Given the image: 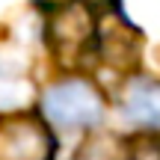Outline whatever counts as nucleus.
Here are the masks:
<instances>
[{"label": "nucleus", "mask_w": 160, "mask_h": 160, "mask_svg": "<svg viewBox=\"0 0 160 160\" xmlns=\"http://www.w3.org/2000/svg\"><path fill=\"white\" fill-rule=\"evenodd\" d=\"M42 113L48 125L57 128H92L104 116V101L98 89L86 80H62L53 83L42 98Z\"/></svg>", "instance_id": "obj_1"}, {"label": "nucleus", "mask_w": 160, "mask_h": 160, "mask_svg": "<svg viewBox=\"0 0 160 160\" xmlns=\"http://www.w3.org/2000/svg\"><path fill=\"white\" fill-rule=\"evenodd\" d=\"M122 110L142 128H160V80H133L122 98Z\"/></svg>", "instance_id": "obj_3"}, {"label": "nucleus", "mask_w": 160, "mask_h": 160, "mask_svg": "<svg viewBox=\"0 0 160 160\" xmlns=\"http://www.w3.org/2000/svg\"><path fill=\"white\" fill-rule=\"evenodd\" d=\"M89 9L95 12H113V15H122V0H83Z\"/></svg>", "instance_id": "obj_5"}, {"label": "nucleus", "mask_w": 160, "mask_h": 160, "mask_svg": "<svg viewBox=\"0 0 160 160\" xmlns=\"http://www.w3.org/2000/svg\"><path fill=\"white\" fill-rule=\"evenodd\" d=\"M57 139L48 122L30 113L0 122V160H53Z\"/></svg>", "instance_id": "obj_2"}, {"label": "nucleus", "mask_w": 160, "mask_h": 160, "mask_svg": "<svg viewBox=\"0 0 160 160\" xmlns=\"http://www.w3.org/2000/svg\"><path fill=\"white\" fill-rule=\"evenodd\" d=\"M125 160H160V142L157 139H139L128 148Z\"/></svg>", "instance_id": "obj_4"}]
</instances>
